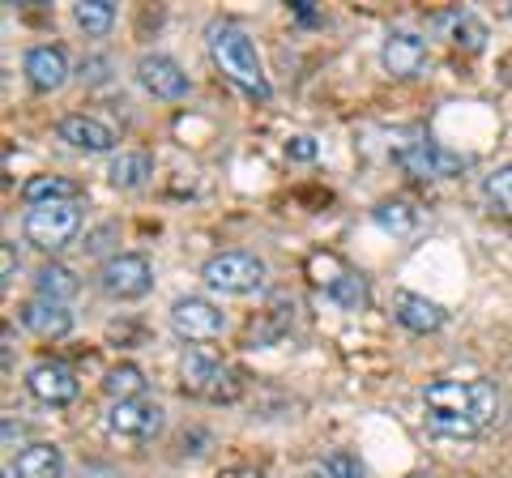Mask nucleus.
<instances>
[{
    "mask_svg": "<svg viewBox=\"0 0 512 478\" xmlns=\"http://www.w3.org/2000/svg\"><path fill=\"white\" fill-rule=\"evenodd\" d=\"M423 406L431 432L470 440L500 419V389L491 380H431Z\"/></svg>",
    "mask_w": 512,
    "mask_h": 478,
    "instance_id": "nucleus-1",
    "label": "nucleus"
},
{
    "mask_svg": "<svg viewBox=\"0 0 512 478\" xmlns=\"http://www.w3.org/2000/svg\"><path fill=\"white\" fill-rule=\"evenodd\" d=\"M205 43H210V56L218 73L227 77V82L248 94L252 103H269V94H274V86H269L265 77V65H261V52H256V43L244 26L235 22H210V30H205Z\"/></svg>",
    "mask_w": 512,
    "mask_h": 478,
    "instance_id": "nucleus-2",
    "label": "nucleus"
},
{
    "mask_svg": "<svg viewBox=\"0 0 512 478\" xmlns=\"http://www.w3.org/2000/svg\"><path fill=\"white\" fill-rule=\"evenodd\" d=\"M180 389L188 397H201V402H235L244 393V372L210 359L205 350H188L180 359Z\"/></svg>",
    "mask_w": 512,
    "mask_h": 478,
    "instance_id": "nucleus-3",
    "label": "nucleus"
},
{
    "mask_svg": "<svg viewBox=\"0 0 512 478\" xmlns=\"http://www.w3.org/2000/svg\"><path fill=\"white\" fill-rule=\"evenodd\" d=\"M201 278L218 295H256L265 286V261L256 257V252L227 248V252H214V257L201 265Z\"/></svg>",
    "mask_w": 512,
    "mask_h": 478,
    "instance_id": "nucleus-4",
    "label": "nucleus"
},
{
    "mask_svg": "<svg viewBox=\"0 0 512 478\" xmlns=\"http://www.w3.org/2000/svg\"><path fill=\"white\" fill-rule=\"evenodd\" d=\"M82 231V210L77 201H64V205H35L22 222V235L26 244H35L39 252H60L73 244V235Z\"/></svg>",
    "mask_w": 512,
    "mask_h": 478,
    "instance_id": "nucleus-5",
    "label": "nucleus"
},
{
    "mask_svg": "<svg viewBox=\"0 0 512 478\" xmlns=\"http://www.w3.org/2000/svg\"><path fill=\"white\" fill-rule=\"evenodd\" d=\"M393 158L406 175H414V180H448V175L466 171V163H470L466 154L448 150V146H440V141H427V137L410 141V146H397Z\"/></svg>",
    "mask_w": 512,
    "mask_h": 478,
    "instance_id": "nucleus-6",
    "label": "nucleus"
},
{
    "mask_svg": "<svg viewBox=\"0 0 512 478\" xmlns=\"http://www.w3.org/2000/svg\"><path fill=\"white\" fill-rule=\"evenodd\" d=\"M154 286V265L141 252H120V257L103 261L99 269V291L107 299H141Z\"/></svg>",
    "mask_w": 512,
    "mask_h": 478,
    "instance_id": "nucleus-7",
    "label": "nucleus"
},
{
    "mask_svg": "<svg viewBox=\"0 0 512 478\" xmlns=\"http://www.w3.org/2000/svg\"><path fill=\"white\" fill-rule=\"evenodd\" d=\"M427 39L414 35V30H389L380 43V65L389 77H397V82H410V77H423L427 69Z\"/></svg>",
    "mask_w": 512,
    "mask_h": 478,
    "instance_id": "nucleus-8",
    "label": "nucleus"
},
{
    "mask_svg": "<svg viewBox=\"0 0 512 478\" xmlns=\"http://www.w3.org/2000/svg\"><path fill=\"white\" fill-rule=\"evenodd\" d=\"M171 329L180 333L184 342H210L227 329V316H222L218 304L201 295H188V299H175L171 304Z\"/></svg>",
    "mask_w": 512,
    "mask_h": 478,
    "instance_id": "nucleus-9",
    "label": "nucleus"
},
{
    "mask_svg": "<svg viewBox=\"0 0 512 478\" xmlns=\"http://www.w3.org/2000/svg\"><path fill=\"white\" fill-rule=\"evenodd\" d=\"M107 432L124 440H154L163 432V406L158 402H111L107 410Z\"/></svg>",
    "mask_w": 512,
    "mask_h": 478,
    "instance_id": "nucleus-10",
    "label": "nucleus"
},
{
    "mask_svg": "<svg viewBox=\"0 0 512 478\" xmlns=\"http://www.w3.org/2000/svg\"><path fill=\"white\" fill-rule=\"evenodd\" d=\"M137 82L146 86L154 99H163V103L184 99V94L192 90L188 73L175 65L171 56H163V52H150V56H141V60H137Z\"/></svg>",
    "mask_w": 512,
    "mask_h": 478,
    "instance_id": "nucleus-11",
    "label": "nucleus"
},
{
    "mask_svg": "<svg viewBox=\"0 0 512 478\" xmlns=\"http://www.w3.org/2000/svg\"><path fill=\"white\" fill-rule=\"evenodd\" d=\"M26 389L30 397H39L43 406H69L77 397V376L69 363H35V368L26 372Z\"/></svg>",
    "mask_w": 512,
    "mask_h": 478,
    "instance_id": "nucleus-12",
    "label": "nucleus"
},
{
    "mask_svg": "<svg viewBox=\"0 0 512 478\" xmlns=\"http://www.w3.org/2000/svg\"><path fill=\"white\" fill-rule=\"evenodd\" d=\"M22 69H26V82L35 86L39 94H52V90H60L64 82H69V56H64L60 47H52V43L30 47Z\"/></svg>",
    "mask_w": 512,
    "mask_h": 478,
    "instance_id": "nucleus-13",
    "label": "nucleus"
},
{
    "mask_svg": "<svg viewBox=\"0 0 512 478\" xmlns=\"http://www.w3.org/2000/svg\"><path fill=\"white\" fill-rule=\"evenodd\" d=\"M18 316H22V325L43 342H60V338L73 333V312L64 304H52V299H39V295L26 299V304L18 308Z\"/></svg>",
    "mask_w": 512,
    "mask_h": 478,
    "instance_id": "nucleus-14",
    "label": "nucleus"
},
{
    "mask_svg": "<svg viewBox=\"0 0 512 478\" xmlns=\"http://www.w3.org/2000/svg\"><path fill=\"white\" fill-rule=\"evenodd\" d=\"M431 30H436L440 39H448L453 47H461V52H483V43H487V26L478 22L470 9H440V13H431Z\"/></svg>",
    "mask_w": 512,
    "mask_h": 478,
    "instance_id": "nucleus-15",
    "label": "nucleus"
},
{
    "mask_svg": "<svg viewBox=\"0 0 512 478\" xmlns=\"http://www.w3.org/2000/svg\"><path fill=\"white\" fill-rule=\"evenodd\" d=\"M56 137L64 141V146L82 150V154H111L116 150V133L94 116H64L56 124Z\"/></svg>",
    "mask_w": 512,
    "mask_h": 478,
    "instance_id": "nucleus-16",
    "label": "nucleus"
},
{
    "mask_svg": "<svg viewBox=\"0 0 512 478\" xmlns=\"http://www.w3.org/2000/svg\"><path fill=\"white\" fill-rule=\"evenodd\" d=\"M393 321L410 329V333H436L444 325V308L431 304L427 295H414V291H397L393 295Z\"/></svg>",
    "mask_w": 512,
    "mask_h": 478,
    "instance_id": "nucleus-17",
    "label": "nucleus"
},
{
    "mask_svg": "<svg viewBox=\"0 0 512 478\" xmlns=\"http://www.w3.org/2000/svg\"><path fill=\"white\" fill-rule=\"evenodd\" d=\"M9 474L13 478H60L64 474V449H56V444H47V440L26 444V449L13 457Z\"/></svg>",
    "mask_w": 512,
    "mask_h": 478,
    "instance_id": "nucleus-18",
    "label": "nucleus"
},
{
    "mask_svg": "<svg viewBox=\"0 0 512 478\" xmlns=\"http://www.w3.org/2000/svg\"><path fill=\"white\" fill-rule=\"evenodd\" d=\"M82 197V184L64 180V175H30L22 184V201L35 210V205H64V201H77Z\"/></svg>",
    "mask_w": 512,
    "mask_h": 478,
    "instance_id": "nucleus-19",
    "label": "nucleus"
},
{
    "mask_svg": "<svg viewBox=\"0 0 512 478\" xmlns=\"http://www.w3.org/2000/svg\"><path fill=\"white\" fill-rule=\"evenodd\" d=\"M372 222L380 231L406 239V235H414L423 227V210H419V205H410V201H380L372 210Z\"/></svg>",
    "mask_w": 512,
    "mask_h": 478,
    "instance_id": "nucleus-20",
    "label": "nucleus"
},
{
    "mask_svg": "<svg viewBox=\"0 0 512 478\" xmlns=\"http://www.w3.org/2000/svg\"><path fill=\"white\" fill-rule=\"evenodd\" d=\"M35 291H39V299H52V304H69V299L82 291V282H77V274L69 265H43L39 274H35Z\"/></svg>",
    "mask_w": 512,
    "mask_h": 478,
    "instance_id": "nucleus-21",
    "label": "nucleus"
},
{
    "mask_svg": "<svg viewBox=\"0 0 512 478\" xmlns=\"http://www.w3.org/2000/svg\"><path fill=\"white\" fill-rule=\"evenodd\" d=\"M103 393L111 402H141V393H146V372H141L137 363H116L103 380Z\"/></svg>",
    "mask_w": 512,
    "mask_h": 478,
    "instance_id": "nucleus-22",
    "label": "nucleus"
},
{
    "mask_svg": "<svg viewBox=\"0 0 512 478\" xmlns=\"http://www.w3.org/2000/svg\"><path fill=\"white\" fill-rule=\"evenodd\" d=\"M111 184L124 188V193H133V188H141L154 175V158L150 154H120V158H111Z\"/></svg>",
    "mask_w": 512,
    "mask_h": 478,
    "instance_id": "nucleus-23",
    "label": "nucleus"
},
{
    "mask_svg": "<svg viewBox=\"0 0 512 478\" xmlns=\"http://www.w3.org/2000/svg\"><path fill=\"white\" fill-rule=\"evenodd\" d=\"M73 22L86 30V35H107L111 26H116V5L111 0H77L73 5Z\"/></svg>",
    "mask_w": 512,
    "mask_h": 478,
    "instance_id": "nucleus-24",
    "label": "nucleus"
},
{
    "mask_svg": "<svg viewBox=\"0 0 512 478\" xmlns=\"http://www.w3.org/2000/svg\"><path fill=\"white\" fill-rule=\"evenodd\" d=\"M286 304L295 308V299H286V295H278L274 299V308H269L265 316H261V325L252 321V333H248V346H274L282 333H286Z\"/></svg>",
    "mask_w": 512,
    "mask_h": 478,
    "instance_id": "nucleus-25",
    "label": "nucleus"
},
{
    "mask_svg": "<svg viewBox=\"0 0 512 478\" xmlns=\"http://www.w3.org/2000/svg\"><path fill=\"white\" fill-rule=\"evenodd\" d=\"M483 201H487V210H491V214L512 218V163L483 180Z\"/></svg>",
    "mask_w": 512,
    "mask_h": 478,
    "instance_id": "nucleus-26",
    "label": "nucleus"
},
{
    "mask_svg": "<svg viewBox=\"0 0 512 478\" xmlns=\"http://www.w3.org/2000/svg\"><path fill=\"white\" fill-rule=\"evenodd\" d=\"M325 291H329V299H338L346 312H359V308L367 304V282H363L359 274H338V278H329Z\"/></svg>",
    "mask_w": 512,
    "mask_h": 478,
    "instance_id": "nucleus-27",
    "label": "nucleus"
},
{
    "mask_svg": "<svg viewBox=\"0 0 512 478\" xmlns=\"http://www.w3.org/2000/svg\"><path fill=\"white\" fill-rule=\"evenodd\" d=\"M316 478H363V466H359L355 453L333 449V453H325L316 461Z\"/></svg>",
    "mask_w": 512,
    "mask_h": 478,
    "instance_id": "nucleus-28",
    "label": "nucleus"
},
{
    "mask_svg": "<svg viewBox=\"0 0 512 478\" xmlns=\"http://www.w3.org/2000/svg\"><path fill=\"white\" fill-rule=\"evenodd\" d=\"M286 158H295V163H312V158H316V141L312 137H291V141H286Z\"/></svg>",
    "mask_w": 512,
    "mask_h": 478,
    "instance_id": "nucleus-29",
    "label": "nucleus"
},
{
    "mask_svg": "<svg viewBox=\"0 0 512 478\" xmlns=\"http://www.w3.org/2000/svg\"><path fill=\"white\" fill-rule=\"evenodd\" d=\"M13 274H18V248H13L9 244V239H5V248H0V282H13Z\"/></svg>",
    "mask_w": 512,
    "mask_h": 478,
    "instance_id": "nucleus-30",
    "label": "nucleus"
},
{
    "mask_svg": "<svg viewBox=\"0 0 512 478\" xmlns=\"http://www.w3.org/2000/svg\"><path fill=\"white\" fill-rule=\"evenodd\" d=\"M77 478H124L116 466H107V461H86L82 470H77Z\"/></svg>",
    "mask_w": 512,
    "mask_h": 478,
    "instance_id": "nucleus-31",
    "label": "nucleus"
},
{
    "mask_svg": "<svg viewBox=\"0 0 512 478\" xmlns=\"http://www.w3.org/2000/svg\"><path fill=\"white\" fill-rule=\"evenodd\" d=\"M22 436H26V427L13 423V419H5V444H9V449H13V440H22Z\"/></svg>",
    "mask_w": 512,
    "mask_h": 478,
    "instance_id": "nucleus-32",
    "label": "nucleus"
},
{
    "mask_svg": "<svg viewBox=\"0 0 512 478\" xmlns=\"http://www.w3.org/2000/svg\"><path fill=\"white\" fill-rule=\"evenodd\" d=\"M291 9H295V18H299V22H316V9L308 5V0H295Z\"/></svg>",
    "mask_w": 512,
    "mask_h": 478,
    "instance_id": "nucleus-33",
    "label": "nucleus"
},
{
    "mask_svg": "<svg viewBox=\"0 0 512 478\" xmlns=\"http://www.w3.org/2000/svg\"><path fill=\"white\" fill-rule=\"evenodd\" d=\"M239 478H261V474H239Z\"/></svg>",
    "mask_w": 512,
    "mask_h": 478,
    "instance_id": "nucleus-34",
    "label": "nucleus"
},
{
    "mask_svg": "<svg viewBox=\"0 0 512 478\" xmlns=\"http://www.w3.org/2000/svg\"><path fill=\"white\" fill-rule=\"evenodd\" d=\"M508 18H512V5H508Z\"/></svg>",
    "mask_w": 512,
    "mask_h": 478,
    "instance_id": "nucleus-35",
    "label": "nucleus"
}]
</instances>
